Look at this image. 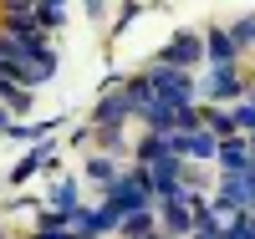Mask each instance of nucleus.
Returning <instances> with one entry per match:
<instances>
[{
  "instance_id": "obj_1",
  "label": "nucleus",
  "mask_w": 255,
  "mask_h": 239,
  "mask_svg": "<svg viewBox=\"0 0 255 239\" xmlns=\"http://www.w3.org/2000/svg\"><path fill=\"white\" fill-rule=\"evenodd\" d=\"M148 92H158V102H163V107H189L194 86H189V77H184V72L153 67V77H148Z\"/></svg>"
},
{
  "instance_id": "obj_2",
  "label": "nucleus",
  "mask_w": 255,
  "mask_h": 239,
  "mask_svg": "<svg viewBox=\"0 0 255 239\" xmlns=\"http://www.w3.org/2000/svg\"><path fill=\"white\" fill-rule=\"evenodd\" d=\"M220 199H225V209H250L255 204V178H250V173H230Z\"/></svg>"
},
{
  "instance_id": "obj_14",
  "label": "nucleus",
  "mask_w": 255,
  "mask_h": 239,
  "mask_svg": "<svg viewBox=\"0 0 255 239\" xmlns=\"http://www.w3.org/2000/svg\"><path fill=\"white\" fill-rule=\"evenodd\" d=\"M36 239H72V234H56V229H41Z\"/></svg>"
},
{
  "instance_id": "obj_13",
  "label": "nucleus",
  "mask_w": 255,
  "mask_h": 239,
  "mask_svg": "<svg viewBox=\"0 0 255 239\" xmlns=\"http://www.w3.org/2000/svg\"><path fill=\"white\" fill-rule=\"evenodd\" d=\"M209 127H215V133H230V127H235V117H225V112H209Z\"/></svg>"
},
{
  "instance_id": "obj_4",
  "label": "nucleus",
  "mask_w": 255,
  "mask_h": 239,
  "mask_svg": "<svg viewBox=\"0 0 255 239\" xmlns=\"http://www.w3.org/2000/svg\"><path fill=\"white\" fill-rule=\"evenodd\" d=\"M194 56H199V41H194V36H179L174 46L163 51V67H168V72H179V67H189Z\"/></svg>"
},
{
  "instance_id": "obj_9",
  "label": "nucleus",
  "mask_w": 255,
  "mask_h": 239,
  "mask_svg": "<svg viewBox=\"0 0 255 239\" xmlns=\"http://www.w3.org/2000/svg\"><path fill=\"white\" fill-rule=\"evenodd\" d=\"M230 41H235V46H250V41H255V15L235 20V26H230Z\"/></svg>"
},
{
  "instance_id": "obj_8",
  "label": "nucleus",
  "mask_w": 255,
  "mask_h": 239,
  "mask_svg": "<svg viewBox=\"0 0 255 239\" xmlns=\"http://www.w3.org/2000/svg\"><path fill=\"white\" fill-rule=\"evenodd\" d=\"M209 92H215V97H235V92H240L235 72H230V67H215V77H209Z\"/></svg>"
},
{
  "instance_id": "obj_6",
  "label": "nucleus",
  "mask_w": 255,
  "mask_h": 239,
  "mask_svg": "<svg viewBox=\"0 0 255 239\" xmlns=\"http://www.w3.org/2000/svg\"><path fill=\"white\" fill-rule=\"evenodd\" d=\"M133 107H138L133 97H128V92H118V97H108V102L97 107V117H102V122H123L128 112H133Z\"/></svg>"
},
{
  "instance_id": "obj_15",
  "label": "nucleus",
  "mask_w": 255,
  "mask_h": 239,
  "mask_svg": "<svg viewBox=\"0 0 255 239\" xmlns=\"http://www.w3.org/2000/svg\"><path fill=\"white\" fill-rule=\"evenodd\" d=\"M0 127H5V112H0Z\"/></svg>"
},
{
  "instance_id": "obj_10",
  "label": "nucleus",
  "mask_w": 255,
  "mask_h": 239,
  "mask_svg": "<svg viewBox=\"0 0 255 239\" xmlns=\"http://www.w3.org/2000/svg\"><path fill=\"white\" fill-rule=\"evenodd\" d=\"M235 127H255V97L235 107Z\"/></svg>"
},
{
  "instance_id": "obj_3",
  "label": "nucleus",
  "mask_w": 255,
  "mask_h": 239,
  "mask_svg": "<svg viewBox=\"0 0 255 239\" xmlns=\"http://www.w3.org/2000/svg\"><path fill=\"white\" fill-rule=\"evenodd\" d=\"M215 133H204V127H194V133H179L174 138V153H189V158H209V153H215Z\"/></svg>"
},
{
  "instance_id": "obj_12",
  "label": "nucleus",
  "mask_w": 255,
  "mask_h": 239,
  "mask_svg": "<svg viewBox=\"0 0 255 239\" xmlns=\"http://www.w3.org/2000/svg\"><path fill=\"white\" fill-rule=\"evenodd\" d=\"M128 234L143 239V234H148V214H133V219H128Z\"/></svg>"
},
{
  "instance_id": "obj_7",
  "label": "nucleus",
  "mask_w": 255,
  "mask_h": 239,
  "mask_svg": "<svg viewBox=\"0 0 255 239\" xmlns=\"http://www.w3.org/2000/svg\"><path fill=\"white\" fill-rule=\"evenodd\" d=\"M215 153H220V163H225L230 173H245V163H250V148H245V143H220Z\"/></svg>"
},
{
  "instance_id": "obj_11",
  "label": "nucleus",
  "mask_w": 255,
  "mask_h": 239,
  "mask_svg": "<svg viewBox=\"0 0 255 239\" xmlns=\"http://www.w3.org/2000/svg\"><path fill=\"white\" fill-rule=\"evenodd\" d=\"M36 20H41V26H56V20H61V5H41Z\"/></svg>"
},
{
  "instance_id": "obj_5",
  "label": "nucleus",
  "mask_w": 255,
  "mask_h": 239,
  "mask_svg": "<svg viewBox=\"0 0 255 239\" xmlns=\"http://www.w3.org/2000/svg\"><path fill=\"white\" fill-rule=\"evenodd\" d=\"M209 61H215V67H235V41H230V31H209Z\"/></svg>"
}]
</instances>
